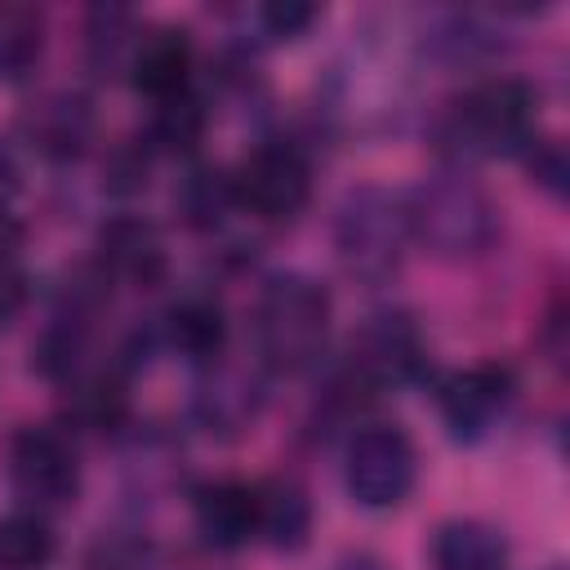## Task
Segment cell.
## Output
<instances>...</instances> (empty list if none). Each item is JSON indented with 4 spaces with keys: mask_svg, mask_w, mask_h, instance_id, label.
I'll use <instances>...</instances> for the list:
<instances>
[{
    "mask_svg": "<svg viewBox=\"0 0 570 570\" xmlns=\"http://www.w3.org/2000/svg\"><path fill=\"white\" fill-rule=\"evenodd\" d=\"M410 240L432 249L436 258H472L485 254L499 236V209L490 191L468 174H432L405 196Z\"/></svg>",
    "mask_w": 570,
    "mask_h": 570,
    "instance_id": "6da1fadb",
    "label": "cell"
},
{
    "mask_svg": "<svg viewBox=\"0 0 570 570\" xmlns=\"http://www.w3.org/2000/svg\"><path fill=\"white\" fill-rule=\"evenodd\" d=\"M254 334L258 352L272 370H307L330 334V294L321 281L303 272H281L263 285L254 307Z\"/></svg>",
    "mask_w": 570,
    "mask_h": 570,
    "instance_id": "7a4b0ae2",
    "label": "cell"
},
{
    "mask_svg": "<svg viewBox=\"0 0 570 570\" xmlns=\"http://www.w3.org/2000/svg\"><path fill=\"white\" fill-rule=\"evenodd\" d=\"M334 245L343 267L356 281H387L410 245V214H405V196L387 191V187H356L347 191V200L338 205L334 218Z\"/></svg>",
    "mask_w": 570,
    "mask_h": 570,
    "instance_id": "3957f363",
    "label": "cell"
},
{
    "mask_svg": "<svg viewBox=\"0 0 570 570\" xmlns=\"http://www.w3.org/2000/svg\"><path fill=\"white\" fill-rule=\"evenodd\" d=\"M534 89L512 80V76H494L472 85L468 94H459L445 111V138L468 151V156H494V151H512L530 138L534 129Z\"/></svg>",
    "mask_w": 570,
    "mask_h": 570,
    "instance_id": "277c9868",
    "label": "cell"
},
{
    "mask_svg": "<svg viewBox=\"0 0 570 570\" xmlns=\"http://www.w3.org/2000/svg\"><path fill=\"white\" fill-rule=\"evenodd\" d=\"M232 196L254 218L289 223L307 205V196H312V169H307V160H303L298 147H289V142H263L236 169Z\"/></svg>",
    "mask_w": 570,
    "mask_h": 570,
    "instance_id": "5b68a950",
    "label": "cell"
},
{
    "mask_svg": "<svg viewBox=\"0 0 570 570\" xmlns=\"http://www.w3.org/2000/svg\"><path fill=\"white\" fill-rule=\"evenodd\" d=\"M414 445L392 423L361 428L347 445V494L361 508H396L414 490Z\"/></svg>",
    "mask_w": 570,
    "mask_h": 570,
    "instance_id": "8992f818",
    "label": "cell"
},
{
    "mask_svg": "<svg viewBox=\"0 0 570 570\" xmlns=\"http://www.w3.org/2000/svg\"><path fill=\"white\" fill-rule=\"evenodd\" d=\"M9 481L18 499L36 508H62L80 490V463L62 432L53 428H22L9 441Z\"/></svg>",
    "mask_w": 570,
    "mask_h": 570,
    "instance_id": "52a82bcc",
    "label": "cell"
},
{
    "mask_svg": "<svg viewBox=\"0 0 570 570\" xmlns=\"http://www.w3.org/2000/svg\"><path fill=\"white\" fill-rule=\"evenodd\" d=\"M445 423L454 428V436H481L512 401V374L503 365H472L459 370L441 383L436 392Z\"/></svg>",
    "mask_w": 570,
    "mask_h": 570,
    "instance_id": "ba28073f",
    "label": "cell"
},
{
    "mask_svg": "<svg viewBox=\"0 0 570 570\" xmlns=\"http://www.w3.org/2000/svg\"><path fill=\"white\" fill-rule=\"evenodd\" d=\"M129 71L134 85L142 94H151L156 102L187 94V76H191V36L183 27H151L147 36L134 40L129 49Z\"/></svg>",
    "mask_w": 570,
    "mask_h": 570,
    "instance_id": "9c48e42d",
    "label": "cell"
},
{
    "mask_svg": "<svg viewBox=\"0 0 570 570\" xmlns=\"http://www.w3.org/2000/svg\"><path fill=\"white\" fill-rule=\"evenodd\" d=\"M196 525L214 548H240L258 534V485L214 481L196 490Z\"/></svg>",
    "mask_w": 570,
    "mask_h": 570,
    "instance_id": "30bf717a",
    "label": "cell"
},
{
    "mask_svg": "<svg viewBox=\"0 0 570 570\" xmlns=\"http://www.w3.org/2000/svg\"><path fill=\"white\" fill-rule=\"evenodd\" d=\"M22 129H27L36 151H45L53 160H71L89 142L94 116H89V102L80 94H49L22 116Z\"/></svg>",
    "mask_w": 570,
    "mask_h": 570,
    "instance_id": "8fae6325",
    "label": "cell"
},
{
    "mask_svg": "<svg viewBox=\"0 0 570 570\" xmlns=\"http://www.w3.org/2000/svg\"><path fill=\"white\" fill-rule=\"evenodd\" d=\"M98 245H102V267L116 281L156 285L165 276V245H160L156 227L142 223V218H111L102 227Z\"/></svg>",
    "mask_w": 570,
    "mask_h": 570,
    "instance_id": "7c38bea8",
    "label": "cell"
},
{
    "mask_svg": "<svg viewBox=\"0 0 570 570\" xmlns=\"http://www.w3.org/2000/svg\"><path fill=\"white\" fill-rule=\"evenodd\" d=\"M432 566L436 570H508V543L494 525L459 517L432 534Z\"/></svg>",
    "mask_w": 570,
    "mask_h": 570,
    "instance_id": "4fadbf2b",
    "label": "cell"
},
{
    "mask_svg": "<svg viewBox=\"0 0 570 570\" xmlns=\"http://www.w3.org/2000/svg\"><path fill=\"white\" fill-rule=\"evenodd\" d=\"M423 361V347H419V334L405 316H379L365 338H361V374L365 379H405L414 374Z\"/></svg>",
    "mask_w": 570,
    "mask_h": 570,
    "instance_id": "5bb4252c",
    "label": "cell"
},
{
    "mask_svg": "<svg viewBox=\"0 0 570 570\" xmlns=\"http://www.w3.org/2000/svg\"><path fill=\"white\" fill-rule=\"evenodd\" d=\"M165 334H169V343L183 356H191V361H218V352L227 343V321H223V307L218 303H209V298H183L178 307H169Z\"/></svg>",
    "mask_w": 570,
    "mask_h": 570,
    "instance_id": "9a60e30c",
    "label": "cell"
},
{
    "mask_svg": "<svg viewBox=\"0 0 570 570\" xmlns=\"http://www.w3.org/2000/svg\"><path fill=\"white\" fill-rule=\"evenodd\" d=\"M307 530H312V508H307V494L289 481H272V485H258V534L272 543V548H303L307 543Z\"/></svg>",
    "mask_w": 570,
    "mask_h": 570,
    "instance_id": "2e32d148",
    "label": "cell"
},
{
    "mask_svg": "<svg viewBox=\"0 0 570 570\" xmlns=\"http://www.w3.org/2000/svg\"><path fill=\"white\" fill-rule=\"evenodd\" d=\"M45 53V13L31 4H0V80H22Z\"/></svg>",
    "mask_w": 570,
    "mask_h": 570,
    "instance_id": "e0dca14e",
    "label": "cell"
},
{
    "mask_svg": "<svg viewBox=\"0 0 570 570\" xmlns=\"http://www.w3.org/2000/svg\"><path fill=\"white\" fill-rule=\"evenodd\" d=\"M53 557V530L40 512L0 517V570H45Z\"/></svg>",
    "mask_w": 570,
    "mask_h": 570,
    "instance_id": "ac0fdd59",
    "label": "cell"
},
{
    "mask_svg": "<svg viewBox=\"0 0 570 570\" xmlns=\"http://www.w3.org/2000/svg\"><path fill=\"white\" fill-rule=\"evenodd\" d=\"M205 129V111L191 94H178V98H165L156 102V120H151V138L169 151H187Z\"/></svg>",
    "mask_w": 570,
    "mask_h": 570,
    "instance_id": "d6986e66",
    "label": "cell"
},
{
    "mask_svg": "<svg viewBox=\"0 0 570 570\" xmlns=\"http://www.w3.org/2000/svg\"><path fill=\"white\" fill-rule=\"evenodd\" d=\"M236 205L232 196V178L227 174H214V169H200L187 178V191H183V209L196 227H214L223 218V209Z\"/></svg>",
    "mask_w": 570,
    "mask_h": 570,
    "instance_id": "ffe728a7",
    "label": "cell"
},
{
    "mask_svg": "<svg viewBox=\"0 0 570 570\" xmlns=\"http://www.w3.org/2000/svg\"><path fill=\"white\" fill-rule=\"evenodd\" d=\"M13 245H18L13 227L0 223V321H9L27 298V276L18 267V249Z\"/></svg>",
    "mask_w": 570,
    "mask_h": 570,
    "instance_id": "44dd1931",
    "label": "cell"
},
{
    "mask_svg": "<svg viewBox=\"0 0 570 570\" xmlns=\"http://www.w3.org/2000/svg\"><path fill=\"white\" fill-rule=\"evenodd\" d=\"M312 18H316V9H307V4H267L263 9V22L272 27V36H298Z\"/></svg>",
    "mask_w": 570,
    "mask_h": 570,
    "instance_id": "7402d4cb",
    "label": "cell"
},
{
    "mask_svg": "<svg viewBox=\"0 0 570 570\" xmlns=\"http://www.w3.org/2000/svg\"><path fill=\"white\" fill-rule=\"evenodd\" d=\"M94 570H156V566H151V557L138 552V548H107V552L94 561Z\"/></svg>",
    "mask_w": 570,
    "mask_h": 570,
    "instance_id": "603a6c76",
    "label": "cell"
},
{
    "mask_svg": "<svg viewBox=\"0 0 570 570\" xmlns=\"http://www.w3.org/2000/svg\"><path fill=\"white\" fill-rule=\"evenodd\" d=\"M330 570H387L374 552H347V557H338Z\"/></svg>",
    "mask_w": 570,
    "mask_h": 570,
    "instance_id": "cb8c5ba5",
    "label": "cell"
},
{
    "mask_svg": "<svg viewBox=\"0 0 570 570\" xmlns=\"http://www.w3.org/2000/svg\"><path fill=\"white\" fill-rule=\"evenodd\" d=\"M18 191V169H13V160H9V151L0 147V205L9 200Z\"/></svg>",
    "mask_w": 570,
    "mask_h": 570,
    "instance_id": "d4e9b609",
    "label": "cell"
}]
</instances>
